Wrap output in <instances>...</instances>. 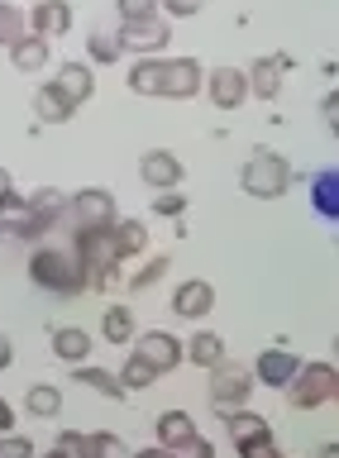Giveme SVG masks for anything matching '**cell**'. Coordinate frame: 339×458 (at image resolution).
Wrapping results in <instances>:
<instances>
[{"mask_svg":"<svg viewBox=\"0 0 339 458\" xmlns=\"http://www.w3.org/2000/svg\"><path fill=\"white\" fill-rule=\"evenodd\" d=\"M10 358H15V349H10V339H5V335H0V372H5V368H10Z\"/></svg>","mask_w":339,"mask_h":458,"instance_id":"44","label":"cell"},{"mask_svg":"<svg viewBox=\"0 0 339 458\" xmlns=\"http://www.w3.org/2000/svg\"><path fill=\"white\" fill-rule=\"evenodd\" d=\"M115 377H120V386H124V392H144V386H153V382L163 377V372H153V368H148L139 353H130V358H124V368L115 372Z\"/></svg>","mask_w":339,"mask_h":458,"instance_id":"30","label":"cell"},{"mask_svg":"<svg viewBox=\"0 0 339 458\" xmlns=\"http://www.w3.org/2000/svg\"><path fill=\"white\" fill-rule=\"evenodd\" d=\"M87 57H91L96 67H110V63H120V57H124V48H120V38H115V34H101V29H91Z\"/></svg>","mask_w":339,"mask_h":458,"instance_id":"31","label":"cell"},{"mask_svg":"<svg viewBox=\"0 0 339 458\" xmlns=\"http://www.w3.org/2000/svg\"><path fill=\"white\" fill-rule=\"evenodd\" d=\"M120 215H115V196L106 186H81V191L67 196V225L72 229H110Z\"/></svg>","mask_w":339,"mask_h":458,"instance_id":"7","label":"cell"},{"mask_svg":"<svg viewBox=\"0 0 339 458\" xmlns=\"http://www.w3.org/2000/svg\"><path fill=\"white\" fill-rule=\"evenodd\" d=\"M10 429H15V406L0 396V435H10Z\"/></svg>","mask_w":339,"mask_h":458,"instance_id":"42","label":"cell"},{"mask_svg":"<svg viewBox=\"0 0 339 458\" xmlns=\"http://www.w3.org/2000/svg\"><path fill=\"white\" fill-rule=\"evenodd\" d=\"M210 372V406L216 411H234V406H249V392H253V372L244 363H230V358H220Z\"/></svg>","mask_w":339,"mask_h":458,"instance_id":"6","label":"cell"},{"mask_svg":"<svg viewBox=\"0 0 339 458\" xmlns=\"http://www.w3.org/2000/svg\"><path fill=\"white\" fill-rule=\"evenodd\" d=\"M139 177H144V186H153V191H177L182 177H187V167H182L177 153L148 148L144 157H139Z\"/></svg>","mask_w":339,"mask_h":458,"instance_id":"10","label":"cell"},{"mask_svg":"<svg viewBox=\"0 0 339 458\" xmlns=\"http://www.w3.org/2000/svg\"><path fill=\"white\" fill-rule=\"evenodd\" d=\"M287 72H292V57H287V53H267V57H258V63L244 72L249 96H258V100L282 96V81H287Z\"/></svg>","mask_w":339,"mask_h":458,"instance_id":"12","label":"cell"},{"mask_svg":"<svg viewBox=\"0 0 339 458\" xmlns=\"http://www.w3.org/2000/svg\"><path fill=\"white\" fill-rule=\"evenodd\" d=\"M110 243H115V258H139L148 249V225L144 220H115L110 225Z\"/></svg>","mask_w":339,"mask_h":458,"instance_id":"21","label":"cell"},{"mask_svg":"<svg viewBox=\"0 0 339 458\" xmlns=\"http://www.w3.org/2000/svg\"><path fill=\"white\" fill-rule=\"evenodd\" d=\"M167 81V57H139L130 67V91L134 96H163Z\"/></svg>","mask_w":339,"mask_h":458,"instance_id":"19","label":"cell"},{"mask_svg":"<svg viewBox=\"0 0 339 458\" xmlns=\"http://www.w3.org/2000/svg\"><path fill=\"white\" fill-rule=\"evenodd\" d=\"M72 258H77L87 286H96V292H106L110 272L120 267L115 243H110V229H77V234H72Z\"/></svg>","mask_w":339,"mask_h":458,"instance_id":"4","label":"cell"},{"mask_svg":"<svg viewBox=\"0 0 339 458\" xmlns=\"http://www.w3.org/2000/svg\"><path fill=\"white\" fill-rule=\"evenodd\" d=\"M316 458H339V444H335V439H330V444H325V449H320V454H316Z\"/></svg>","mask_w":339,"mask_h":458,"instance_id":"46","label":"cell"},{"mask_svg":"<svg viewBox=\"0 0 339 458\" xmlns=\"http://www.w3.org/2000/svg\"><path fill=\"white\" fill-rule=\"evenodd\" d=\"M101 339L106 344H134V310L130 306H110L101 315Z\"/></svg>","mask_w":339,"mask_h":458,"instance_id":"29","label":"cell"},{"mask_svg":"<svg viewBox=\"0 0 339 458\" xmlns=\"http://www.w3.org/2000/svg\"><path fill=\"white\" fill-rule=\"evenodd\" d=\"M24 200H30V196H15V186H10V191L0 196V215H5V220H10V215H24Z\"/></svg>","mask_w":339,"mask_h":458,"instance_id":"41","label":"cell"},{"mask_svg":"<svg viewBox=\"0 0 339 458\" xmlns=\"http://www.w3.org/2000/svg\"><path fill=\"white\" fill-rule=\"evenodd\" d=\"M234 449H239V458H282L277 439H273V429H263V435H244V439H234Z\"/></svg>","mask_w":339,"mask_h":458,"instance_id":"32","label":"cell"},{"mask_svg":"<svg viewBox=\"0 0 339 458\" xmlns=\"http://www.w3.org/2000/svg\"><path fill=\"white\" fill-rule=\"evenodd\" d=\"M182 210H187V196H177V191L153 196V215H182Z\"/></svg>","mask_w":339,"mask_h":458,"instance_id":"38","label":"cell"},{"mask_svg":"<svg viewBox=\"0 0 339 458\" xmlns=\"http://www.w3.org/2000/svg\"><path fill=\"white\" fill-rule=\"evenodd\" d=\"M120 48L124 53H139V57H158L167 43H173V24L163 20V14H144V20H124L115 29Z\"/></svg>","mask_w":339,"mask_h":458,"instance_id":"8","label":"cell"},{"mask_svg":"<svg viewBox=\"0 0 339 458\" xmlns=\"http://www.w3.org/2000/svg\"><path fill=\"white\" fill-rule=\"evenodd\" d=\"M58 91L72 100V106H87V100L96 96V72L87 63H63L58 67Z\"/></svg>","mask_w":339,"mask_h":458,"instance_id":"17","label":"cell"},{"mask_svg":"<svg viewBox=\"0 0 339 458\" xmlns=\"http://www.w3.org/2000/svg\"><path fill=\"white\" fill-rule=\"evenodd\" d=\"M167 272H173V258H148V263L130 277V286H134V292H148V286H158L167 277Z\"/></svg>","mask_w":339,"mask_h":458,"instance_id":"34","label":"cell"},{"mask_svg":"<svg viewBox=\"0 0 339 458\" xmlns=\"http://www.w3.org/2000/svg\"><path fill=\"white\" fill-rule=\"evenodd\" d=\"M30 34V24H24V14L15 10V5H5V0H0V48H10V43L15 38H24Z\"/></svg>","mask_w":339,"mask_h":458,"instance_id":"33","label":"cell"},{"mask_svg":"<svg viewBox=\"0 0 339 458\" xmlns=\"http://www.w3.org/2000/svg\"><path fill=\"white\" fill-rule=\"evenodd\" d=\"M30 277H34V286L58 292V296H77L81 286H87L72 249H48V243H38V249L30 253Z\"/></svg>","mask_w":339,"mask_h":458,"instance_id":"3","label":"cell"},{"mask_svg":"<svg viewBox=\"0 0 339 458\" xmlns=\"http://www.w3.org/2000/svg\"><path fill=\"white\" fill-rule=\"evenodd\" d=\"M24 411H30L34 420H58V415H63V386L34 382L30 392H24Z\"/></svg>","mask_w":339,"mask_h":458,"instance_id":"24","label":"cell"},{"mask_svg":"<svg viewBox=\"0 0 339 458\" xmlns=\"http://www.w3.org/2000/svg\"><path fill=\"white\" fill-rule=\"evenodd\" d=\"M34 114H38L44 124H67V120L77 114V106L58 91V81H44V86L34 91Z\"/></svg>","mask_w":339,"mask_h":458,"instance_id":"18","label":"cell"},{"mask_svg":"<svg viewBox=\"0 0 339 458\" xmlns=\"http://www.w3.org/2000/svg\"><path fill=\"white\" fill-rule=\"evenodd\" d=\"M0 458H38L34 454V439L30 435H15V429H10V435H0Z\"/></svg>","mask_w":339,"mask_h":458,"instance_id":"35","label":"cell"},{"mask_svg":"<svg viewBox=\"0 0 339 458\" xmlns=\"http://www.w3.org/2000/svg\"><path fill=\"white\" fill-rule=\"evenodd\" d=\"M320 120H325V129H330V134L339 129V96H335V91L320 100Z\"/></svg>","mask_w":339,"mask_h":458,"instance_id":"40","label":"cell"},{"mask_svg":"<svg viewBox=\"0 0 339 458\" xmlns=\"http://www.w3.org/2000/svg\"><path fill=\"white\" fill-rule=\"evenodd\" d=\"M187 349V363H196V368H216L220 358H225V339L216 335V329H196V335L182 344Z\"/></svg>","mask_w":339,"mask_h":458,"instance_id":"26","label":"cell"},{"mask_svg":"<svg viewBox=\"0 0 339 458\" xmlns=\"http://www.w3.org/2000/svg\"><path fill=\"white\" fill-rule=\"evenodd\" d=\"M296 368H301V358H296V349H287V344H277V349H263L258 358H253V382H263V386H287L296 377Z\"/></svg>","mask_w":339,"mask_h":458,"instance_id":"11","label":"cell"},{"mask_svg":"<svg viewBox=\"0 0 339 458\" xmlns=\"http://www.w3.org/2000/svg\"><path fill=\"white\" fill-rule=\"evenodd\" d=\"M201 91L210 96V106H216V110H239L249 100V81H244V72H239V67H216L206 77Z\"/></svg>","mask_w":339,"mask_h":458,"instance_id":"13","label":"cell"},{"mask_svg":"<svg viewBox=\"0 0 339 458\" xmlns=\"http://www.w3.org/2000/svg\"><path fill=\"white\" fill-rule=\"evenodd\" d=\"M24 24H30V34H38V38H63L67 29H72V5L67 0H38V5L24 14Z\"/></svg>","mask_w":339,"mask_h":458,"instance_id":"14","label":"cell"},{"mask_svg":"<svg viewBox=\"0 0 339 458\" xmlns=\"http://www.w3.org/2000/svg\"><path fill=\"white\" fill-rule=\"evenodd\" d=\"M96 349V344H91V335H87V329H77V325H63V329H53V353H58L63 358V363H87V353Z\"/></svg>","mask_w":339,"mask_h":458,"instance_id":"22","label":"cell"},{"mask_svg":"<svg viewBox=\"0 0 339 458\" xmlns=\"http://www.w3.org/2000/svg\"><path fill=\"white\" fill-rule=\"evenodd\" d=\"M158 5L173 14V20H191V14L201 10V0H158Z\"/></svg>","mask_w":339,"mask_h":458,"instance_id":"39","label":"cell"},{"mask_svg":"<svg viewBox=\"0 0 339 458\" xmlns=\"http://www.w3.org/2000/svg\"><path fill=\"white\" fill-rule=\"evenodd\" d=\"M10 67L15 72H38V67H48V38H38V34H24L10 43Z\"/></svg>","mask_w":339,"mask_h":458,"instance_id":"23","label":"cell"},{"mask_svg":"<svg viewBox=\"0 0 339 458\" xmlns=\"http://www.w3.org/2000/svg\"><path fill=\"white\" fill-rule=\"evenodd\" d=\"M134 458H177L173 449H163V444H153V449H139Z\"/></svg>","mask_w":339,"mask_h":458,"instance_id":"43","label":"cell"},{"mask_svg":"<svg viewBox=\"0 0 339 458\" xmlns=\"http://www.w3.org/2000/svg\"><path fill=\"white\" fill-rule=\"evenodd\" d=\"M201 86H206V72L196 57H173L167 63V81H163L167 100H191V96H201Z\"/></svg>","mask_w":339,"mask_h":458,"instance_id":"15","label":"cell"},{"mask_svg":"<svg viewBox=\"0 0 339 458\" xmlns=\"http://www.w3.org/2000/svg\"><path fill=\"white\" fill-rule=\"evenodd\" d=\"M58 444H63V449H72V458H110V454H115V439H110L106 429H96V435H77V429H63Z\"/></svg>","mask_w":339,"mask_h":458,"instance_id":"25","label":"cell"},{"mask_svg":"<svg viewBox=\"0 0 339 458\" xmlns=\"http://www.w3.org/2000/svg\"><path fill=\"white\" fill-rule=\"evenodd\" d=\"M0 239H5V215H0Z\"/></svg>","mask_w":339,"mask_h":458,"instance_id":"48","label":"cell"},{"mask_svg":"<svg viewBox=\"0 0 339 458\" xmlns=\"http://www.w3.org/2000/svg\"><path fill=\"white\" fill-rule=\"evenodd\" d=\"M177 458H216V444L210 439H201V435H191L187 444H182V449H173Z\"/></svg>","mask_w":339,"mask_h":458,"instance_id":"37","label":"cell"},{"mask_svg":"<svg viewBox=\"0 0 339 458\" xmlns=\"http://www.w3.org/2000/svg\"><path fill=\"white\" fill-rule=\"evenodd\" d=\"M282 396H287L296 411L330 406V401L339 396V368L335 363H301V368H296V377L282 386Z\"/></svg>","mask_w":339,"mask_h":458,"instance_id":"5","label":"cell"},{"mask_svg":"<svg viewBox=\"0 0 339 458\" xmlns=\"http://www.w3.org/2000/svg\"><path fill=\"white\" fill-rule=\"evenodd\" d=\"M67 220V196L58 186H38V191L24 200V215H10L5 220V234H20V239H44L48 229H58Z\"/></svg>","mask_w":339,"mask_h":458,"instance_id":"2","label":"cell"},{"mask_svg":"<svg viewBox=\"0 0 339 458\" xmlns=\"http://www.w3.org/2000/svg\"><path fill=\"white\" fill-rule=\"evenodd\" d=\"M239 186H244V196H253V200H277V196H287V186H292V163L277 148H253L244 157V167H239Z\"/></svg>","mask_w":339,"mask_h":458,"instance_id":"1","label":"cell"},{"mask_svg":"<svg viewBox=\"0 0 339 458\" xmlns=\"http://www.w3.org/2000/svg\"><path fill=\"white\" fill-rule=\"evenodd\" d=\"M72 377H77L81 386H91L96 396H106V401H124V396H130V392L120 386V377H115V372H106V368H87V363H77V372H72Z\"/></svg>","mask_w":339,"mask_h":458,"instance_id":"28","label":"cell"},{"mask_svg":"<svg viewBox=\"0 0 339 458\" xmlns=\"http://www.w3.org/2000/svg\"><path fill=\"white\" fill-rule=\"evenodd\" d=\"M310 206H316V215H325V220H339V172L335 167H320L316 177H310Z\"/></svg>","mask_w":339,"mask_h":458,"instance_id":"20","label":"cell"},{"mask_svg":"<svg viewBox=\"0 0 339 458\" xmlns=\"http://www.w3.org/2000/svg\"><path fill=\"white\" fill-rule=\"evenodd\" d=\"M153 429H158V444H163V449H182V444L196 435V425H191L187 411H163Z\"/></svg>","mask_w":339,"mask_h":458,"instance_id":"27","label":"cell"},{"mask_svg":"<svg viewBox=\"0 0 339 458\" xmlns=\"http://www.w3.org/2000/svg\"><path fill=\"white\" fill-rule=\"evenodd\" d=\"M44 458H72V449H63V444H53V449H48Z\"/></svg>","mask_w":339,"mask_h":458,"instance_id":"45","label":"cell"},{"mask_svg":"<svg viewBox=\"0 0 339 458\" xmlns=\"http://www.w3.org/2000/svg\"><path fill=\"white\" fill-rule=\"evenodd\" d=\"M173 310L182 315V320H201V315L216 310V286L201 282V277H187L173 292Z\"/></svg>","mask_w":339,"mask_h":458,"instance_id":"16","label":"cell"},{"mask_svg":"<svg viewBox=\"0 0 339 458\" xmlns=\"http://www.w3.org/2000/svg\"><path fill=\"white\" fill-rule=\"evenodd\" d=\"M10 186H15V182H10V172H5V167H0V196H5V191H10Z\"/></svg>","mask_w":339,"mask_h":458,"instance_id":"47","label":"cell"},{"mask_svg":"<svg viewBox=\"0 0 339 458\" xmlns=\"http://www.w3.org/2000/svg\"><path fill=\"white\" fill-rule=\"evenodd\" d=\"M120 20H144V14H158V0H115Z\"/></svg>","mask_w":339,"mask_h":458,"instance_id":"36","label":"cell"},{"mask_svg":"<svg viewBox=\"0 0 339 458\" xmlns=\"http://www.w3.org/2000/svg\"><path fill=\"white\" fill-rule=\"evenodd\" d=\"M134 353L144 358L153 372H173L177 363H187V349H182V339L167 335V329H144V335H134Z\"/></svg>","mask_w":339,"mask_h":458,"instance_id":"9","label":"cell"}]
</instances>
